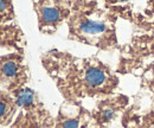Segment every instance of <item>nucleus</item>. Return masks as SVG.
<instances>
[{"instance_id":"1","label":"nucleus","mask_w":154,"mask_h":128,"mask_svg":"<svg viewBox=\"0 0 154 128\" xmlns=\"http://www.w3.org/2000/svg\"><path fill=\"white\" fill-rule=\"evenodd\" d=\"M77 31L84 38L93 37V39H96L108 33V25L96 19L83 18L77 24Z\"/></svg>"},{"instance_id":"2","label":"nucleus","mask_w":154,"mask_h":128,"mask_svg":"<svg viewBox=\"0 0 154 128\" xmlns=\"http://www.w3.org/2000/svg\"><path fill=\"white\" fill-rule=\"evenodd\" d=\"M84 80H85V83L90 88L97 89V88L104 87L107 84L108 76H107V73L104 70H102L101 68L91 67L84 73Z\"/></svg>"},{"instance_id":"3","label":"nucleus","mask_w":154,"mask_h":128,"mask_svg":"<svg viewBox=\"0 0 154 128\" xmlns=\"http://www.w3.org/2000/svg\"><path fill=\"white\" fill-rule=\"evenodd\" d=\"M39 18L40 24L49 25H56L62 18V12L56 5H46L42 6L39 8Z\"/></svg>"},{"instance_id":"4","label":"nucleus","mask_w":154,"mask_h":128,"mask_svg":"<svg viewBox=\"0 0 154 128\" xmlns=\"http://www.w3.org/2000/svg\"><path fill=\"white\" fill-rule=\"evenodd\" d=\"M19 71V63L14 59H7L1 64V73L6 78H14Z\"/></svg>"},{"instance_id":"5","label":"nucleus","mask_w":154,"mask_h":128,"mask_svg":"<svg viewBox=\"0 0 154 128\" xmlns=\"http://www.w3.org/2000/svg\"><path fill=\"white\" fill-rule=\"evenodd\" d=\"M33 101H35V95H33L32 90L25 89L18 94L17 103L21 107H30L33 103Z\"/></svg>"},{"instance_id":"6","label":"nucleus","mask_w":154,"mask_h":128,"mask_svg":"<svg viewBox=\"0 0 154 128\" xmlns=\"http://www.w3.org/2000/svg\"><path fill=\"white\" fill-rule=\"evenodd\" d=\"M63 128H78V121L77 120H66L63 123Z\"/></svg>"},{"instance_id":"7","label":"nucleus","mask_w":154,"mask_h":128,"mask_svg":"<svg viewBox=\"0 0 154 128\" xmlns=\"http://www.w3.org/2000/svg\"><path fill=\"white\" fill-rule=\"evenodd\" d=\"M113 115H114V110L113 109H106L102 116H103V119H104L106 121H108V120H110V119L113 117Z\"/></svg>"}]
</instances>
